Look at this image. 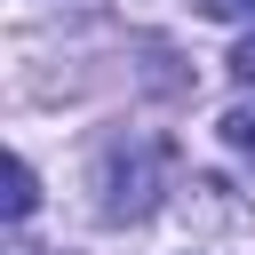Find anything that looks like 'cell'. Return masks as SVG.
Listing matches in <instances>:
<instances>
[{"mask_svg": "<svg viewBox=\"0 0 255 255\" xmlns=\"http://www.w3.org/2000/svg\"><path fill=\"white\" fill-rule=\"evenodd\" d=\"M32 207H40V175H32V167H24V159H16V167H8V215H16V223H24V215H32Z\"/></svg>", "mask_w": 255, "mask_h": 255, "instance_id": "1", "label": "cell"}, {"mask_svg": "<svg viewBox=\"0 0 255 255\" xmlns=\"http://www.w3.org/2000/svg\"><path fill=\"white\" fill-rule=\"evenodd\" d=\"M223 143L231 151H255V104H231L223 112Z\"/></svg>", "mask_w": 255, "mask_h": 255, "instance_id": "2", "label": "cell"}, {"mask_svg": "<svg viewBox=\"0 0 255 255\" xmlns=\"http://www.w3.org/2000/svg\"><path fill=\"white\" fill-rule=\"evenodd\" d=\"M231 72H239V80H255V32H247V40L231 48Z\"/></svg>", "mask_w": 255, "mask_h": 255, "instance_id": "3", "label": "cell"}, {"mask_svg": "<svg viewBox=\"0 0 255 255\" xmlns=\"http://www.w3.org/2000/svg\"><path fill=\"white\" fill-rule=\"evenodd\" d=\"M215 16H255V0H207Z\"/></svg>", "mask_w": 255, "mask_h": 255, "instance_id": "4", "label": "cell"}]
</instances>
